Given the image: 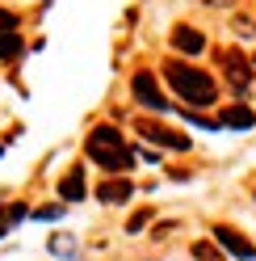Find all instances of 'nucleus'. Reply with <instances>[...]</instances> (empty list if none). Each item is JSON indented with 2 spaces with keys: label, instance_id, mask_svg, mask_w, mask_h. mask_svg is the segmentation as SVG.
Wrapping results in <instances>:
<instances>
[{
  "label": "nucleus",
  "instance_id": "nucleus-5",
  "mask_svg": "<svg viewBox=\"0 0 256 261\" xmlns=\"http://www.w3.org/2000/svg\"><path fill=\"white\" fill-rule=\"evenodd\" d=\"M131 89H135V101H139L143 110H159V114L168 110V101L159 97V85H155V76H151V72H135Z\"/></svg>",
  "mask_w": 256,
  "mask_h": 261
},
{
  "label": "nucleus",
  "instance_id": "nucleus-12",
  "mask_svg": "<svg viewBox=\"0 0 256 261\" xmlns=\"http://www.w3.org/2000/svg\"><path fill=\"white\" fill-rule=\"evenodd\" d=\"M194 257H198V261H222V253L214 249L210 240H198V244H194Z\"/></svg>",
  "mask_w": 256,
  "mask_h": 261
},
{
  "label": "nucleus",
  "instance_id": "nucleus-16",
  "mask_svg": "<svg viewBox=\"0 0 256 261\" xmlns=\"http://www.w3.org/2000/svg\"><path fill=\"white\" fill-rule=\"evenodd\" d=\"M0 25H13V30H17V17H13L9 9H0Z\"/></svg>",
  "mask_w": 256,
  "mask_h": 261
},
{
  "label": "nucleus",
  "instance_id": "nucleus-13",
  "mask_svg": "<svg viewBox=\"0 0 256 261\" xmlns=\"http://www.w3.org/2000/svg\"><path fill=\"white\" fill-rule=\"evenodd\" d=\"M147 219H151V211H135L131 223H126V232H143V227H147Z\"/></svg>",
  "mask_w": 256,
  "mask_h": 261
},
{
  "label": "nucleus",
  "instance_id": "nucleus-14",
  "mask_svg": "<svg viewBox=\"0 0 256 261\" xmlns=\"http://www.w3.org/2000/svg\"><path fill=\"white\" fill-rule=\"evenodd\" d=\"M185 118L194 122L198 130H214V126H222V122H210V118H202V114H194V110H185Z\"/></svg>",
  "mask_w": 256,
  "mask_h": 261
},
{
  "label": "nucleus",
  "instance_id": "nucleus-18",
  "mask_svg": "<svg viewBox=\"0 0 256 261\" xmlns=\"http://www.w3.org/2000/svg\"><path fill=\"white\" fill-rule=\"evenodd\" d=\"M0 152H5V148H0Z\"/></svg>",
  "mask_w": 256,
  "mask_h": 261
},
{
  "label": "nucleus",
  "instance_id": "nucleus-15",
  "mask_svg": "<svg viewBox=\"0 0 256 261\" xmlns=\"http://www.w3.org/2000/svg\"><path fill=\"white\" fill-rule=\"evenodd\" d=\"M34 215H38V219H59L63 211H59V206H42V211H34Z\"/></svg>",
  "mask_w": 256,
  "mask_h": 261
},
{
  "label": "nucleus",
  "instance_id": "nucleus-4",
  "mask_svg": "<svg viewBox=\"0 0 256 261\" xmlns=\"http://www.w3.org/2000/svg\"><path fill=\"white\" fill-rule=\"evenodd\" d=\"M218 59H222V72H227L231 89H235V93H244V89H248V80H252V63H248V55L231 46V51H222Z\"/></svg>",
  "mask_w": 256,
  "mask_h": 261
},
{
  "label": "nucleus",
  "instance_id": "nucleus-17",
  "mask_svg": "<svg viewBox=\"0 0 256 261\" xmlns=\"http://www.w3.org/2000/svg\"><path fill=\"white\" fill-rule=\"evenodd\" d=\"M5 232H9V219H5V215H0V236H5Z\"/></svg>",
  "mask_w": 256,
  "mask_h": 261
},
{
  "label": "nucleus",
  "instance_id": "nucleus-9",
  "mask_svg": "<svg viewBox=\"0 0 256 261\" xmlns=\"http://www.w3.org/2000/svg\"><path fill=\"white\" fill-rule=\"evenodd\" d=\"M218 122L231 126V130H252V126H256V110H248V106H227Z\"/></svg>",
  "mask_w": 256,
  "mask_h": 261
},
{
  "label": "nucleus",
  "instance_id": "nucleus-2",
  "mask_svg": "<svg viewBox=\"0 0 256 261\" xmlns=\"http://www.w3.org/2000/svg\"><path fill=\"white\" fill-rule=\"evenodd\" d=\"M84 148L92 156V165H101L105 173H126L135 165V152L126 148V139H122L118 126H92V135H88Z\"/></svg>",
  "mask_w": 256,
  "mask_h": 261
},
{
  "label": "nucleus",
  "instance_id": "nucleus-7",
  "mask_svg": "<svg viewBox=\"0 0 256 261\" xmlns=\"http://www.w3.org/2000/svg\"><path fill=\"white\" fill-rule=\"evenodd\" d=\"M172 46H177L181 55H202L206 51V34L194 30V25H177L172 30Z\"/></svg>",
  "mask_w": 256,
  "mask_h": 261
},
{
  "label": "nucleus",
  "instance_id": "nucleus-11",
  "mask_svg": "<svg viewBox=\"0 0 256 261\" xmlns=\"http://www.w3.org/2000/svg\"><path fill=\"white\" fill-rule=\"evenodd\" d=\"M21 55V34L13 25H0V59H17Z\"/></svg>",
  "mask_w": 256,
  "mask_h": 261
},
{
  "label": "nucleus",
  "instance_id": "nucleus-8",
  "mask_svg": "<svg viewBox=\"0 0 256 261\" xmlns=\"http://www.w3.org/2000/svg\"><path fill=\"white\" fill-rule=\"evenodd\" d=\"M131 194H135V186L126 181V177H109V181H101V186H97V198H101V202H109V206H114V202H126Z\"/></svg>",
  "mask_w": 256,
  "mask_h": 261
},
{
  "label": "nucleus",
  "instance_id": "nucleus-6",
  "mask_svg": "<svg viewBox=\"0 0 256 261\" xmlns=\"http://www.w3.org/2000/svg\"><path fill=\"white\" fill-rule=\"evenodd\" d=\"M139 130H143V139H151V143H159V148H168V152H185L189 148V135H177V130H168L159 122H139Z\"/></svg>",
  "mask_w": 256,
  "mask_h": 261
},
{
  "label": "nucleus",
  "instance_id": "nucleus-3",
  "mask_svg": "<svg viewBox=\"0 0 256 261\" xmlns=\"http://www.w3.org/2000/svg\"><path fill=\"white\" fill-rule=\"evenodd\" d=\"M214 244L227 257H239V261H256V244L248 240V236H239L235 227H227V223H218L214 227Z\"/></svg>",
  "mask_w": 256,
  "mask_h": 261
},
{
  "label": "nucleus",
  "instance_id": "nucleus-10",
  "mask_svg": "<svg viewBox=\"0 0 256 261\" xmlns=\"http://www.w3.org/2000/svg\"><path fill=\"white\" fill-rule=\"evenodd\" d=\"M59 198H84V165H76L68 177H63V181H59Z\"/></svg>",
  "mask_w": 256,
  "mask_h": 261
},
{
  "label": "nucleus",
  "instance_id": "nucleus-1",
  "mask_svg": "<svg viewBox=\"0 0 256 261\" xmlns=\"http://www.w3.org/2000/svg\"><path fill=\"white\" fill-rule=\"evenodd\" d=\"M164 76H168L172 93H177L189 110H206V106L218 101V85L202 68H194V63H164Z\"/></svg>",
  "mask_w": 256,
  "mask_h": 261
}]
</instances>
